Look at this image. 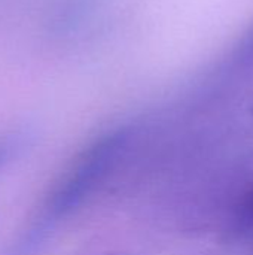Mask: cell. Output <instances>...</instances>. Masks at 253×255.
<instances>
[{
  "label": "cell",
  "mask_w": 253,
  "mask_h": 255,
  "mask_svg": "<svg viewBox=\"0 0 253 255\" xmlns=\"http://www.w3.org/2000/svg\"><path fill=\"white\" fill-rule=\"evenodd\" d=\"M124 139L122 133L101 137L75 160L45 200L40 217L45 224L69 215L86 200L113 167Z\"/></svg>",
  "instance_id": "1"
},
{
  "label": "cell",
  "mask_w": 253,
  "mask_h": 255,
  "mask_svg": "<svg viewBox=\"0 0 253 255\" xmlns=\"http://www.w3.org/2000/svg\"><path fill=\"white\" fill-rule=\"evenodd\" d=\"M19 146H21V140L18 137L0 139V169L16 155Z\"/></svg>",
  "instance_id": "2"
},
{
  "label": "cell",
  "mask_w": 253,
  "mask_h": 255,
  "mask_svg": "<svg viewBox=\"0 0 253 255\" xmlns=\"http://www.w3.org/2000/svg\"><path fill=\"white\" fill-rule=\"evenodd\" d=\"M240 223L248 229H253V190L246 196V199L242 203Z\"/></svg>",
  "instance_id": "3"
},
{
  "label": "cell",
  "mask_w": 253,
  "mask_h": 255,
  "mask_svg": "<svg viewBox=\"0 0 253 255\" xmlns=\"http://www.w3.org/2000/svg\"><path fill=\"white\" fill-rule=\"evenodd\" d=\"M237 57H239V60H242V61L253 63V30L245 37V40H243L242 45L239 46Z\"/></svg>",
  "instance_id": "4"
}]
</instances>
